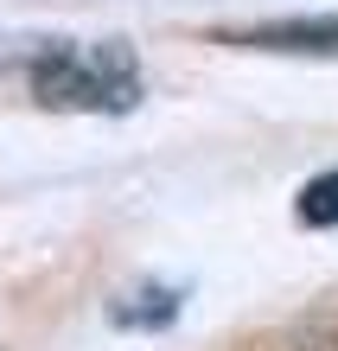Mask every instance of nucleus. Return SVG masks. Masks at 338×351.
I'll use <instances>...</instances> for the list:
<instances>
[{
    "mask_svg": "<svg viewBox=\"0 0 338 351\" xmlns=\"http://www.w3.org/2000/svg\"><path fill=\"white\" fill-rule=\"evenodd\" d=\"M179 287H141V294L115 300V326H173L179 319Z\"/></svg>",
    "mask_w": 338,
    "mask_h": 351,
    "instance_id": "3",
    "label": "nucleus"
},
{
    "mask_svg": "<svg viewBox=\"0 0 338 351\" xmlns=\"http://www.w3.org/2000/svg\"><path fill=\"white\" fill-rule=\"evenodd\" d=\"M293 217H300L306 230H338V173L306 179L300 198H293Z\"/></svg>",
    "mask_w": 338,
    "mask_h": 351,
    "instance_id": "4",
    "label": "nucleus"
},
{
    "mask_svg": "<svg viewBox=\"0 0 338 351\" xmlns=\"http://www.w3.org/2000/svg\"><path fill=\"white\" fill-rule=\"evenodd\" d=\"M32 90L58 109H134L141 71L121 45H51L32 64Z\"/></svg>",
    "mask_w": 338,
    "mask_h": 351,
    "instance_id": "1",
    "label": "nucleus"
},
{
    "mask_svg": "<svg viewBox=\"0 0 338 351\" xmlns=\"http://www.w3.org/2000/svg\"><path fill=\"white\" fill-rule=\"evenodd\" d=\"M224 45H249V51H338V13H313V19H262V26H237L217 32Z\"/></svg>",
    "mask_w": 338,
    "mask_h": 351,
    "instance_id": "2",
    "label": "nucleus"
}]
</instances>
